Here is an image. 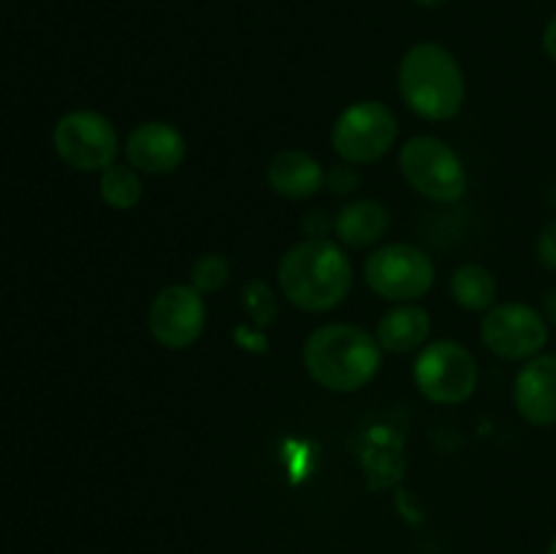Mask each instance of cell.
Instances as JSON below:
<instances>
[{
	"mask_svg": "<svg viewBox=\"0 0 556 554\" xmlns=\"http://www.w3.org/2000/svg\"><path fill=\"white\" fill-rule=\"evenodd\" d=\"M280 291L304 313L334 310L353 286V266L331 239H304L277 264Z\"/></svg>",
	"mask_w": 556,
	"mask_h": 554,
	"instance_id": "cell-1",
	"label": "cell"
},
{
	"mask_svg": "<svg viewBox=\"0 0 556 554\" xmlns=\"http://www.w3.org/2000/svg\"><path fill=\"white\" fill-rule=\"evenodd\" d=\"M302 358L315 383L351 394L378 375L383 348L362 326L326 324L307 337Z\"/></svg>",
	"mask_w": 556,
	"mask_h": 554,
	"instance_id": "cell-2",
	"label": "cell"
},
{
	"mask_svg": "<svg viewBox=\"0 0 556 554\" xmlns=\"http://www.w3.org/2000/svg\"><path fill=\"white\" fill-rule=\"evenodd\" d=\"M400 92L407 109L418 117L432 123L454 119L467 96L459 60L440 43H416L400 63Z\"/></svg>",
	"mask_w": 556,
	"mask_h": 554,
	"instance_id": "cell-3",
	"label": "cell"
},
{
	"mask_svg": "<svg viewBox=\"0 0 556 554\" xmlns=\"http://www.w3.org/2000/svg\"><path fill=\"white\" fill-rule=\"evenodd\" d=\"M400 168L416 193L454 204L467 193V172L454 147L434 136H413L400 150Z\"/></svg>",
	"mask_w": 556,
	"mask_h": 554,
	"instance_id": "cell-4",
	"label": "cell"
},
{
	"mask_svg": "<svg viewBox=\"0 0 556 554\" xmlns=\"http://www.w3.org/2000/svg\"><path fill=\"white\" fill-rule=\"evenodd\" d=\"M413 380L434 405H462L476 394L478 364L462 342H429L416 358Z\"/></svg>",
	"mask_w": 556,
	"mask_h": 554,
	"instance_id": "cell-5",
	"label": "cell"
},
{
	"mask_svg": "<svg viewBox=\"0 0 556 554\" xmlns=\"http://www.w3.org/2000/svg\"><path fill=\"white\" fill-rule=\"evenodd\" d=\"M54 152L74 172H103L119 155V136L112 119L92 109L63 114L54 125Z\"/></svg>",
	"mask_w": 556,
	"mask_h": 554,
	"instance_id": "cell-6",
	"label": "cell"
},
{
	"mask_svg": "<svg viewBox=\"0 0 556 554\" xmlns=\"http://www.w3.org/2000/svg\"><path fill=\"white\" fill-rule=\"evenodd\" d=\"M364 277L372 293L389 302H416L434 286V264L416 244H386L364 261Z\"/></svg>",
	"mask_w": 556,
	"mask_h": 554,
	"instance_id": "cell-7",
	"label": "cell"
},
{
	"mask_svg": "<svg viewBox=\"0 0 556 554\" xmlns=\"http://www.w3.org/2000/svg\"><path fill=\"white\" fill-rule=\"evenodd\" d=\"M400 136L394 112L380 101H358L337 117L331 128V144L345 163H378L389 155Z\"/></svg>",
	"mask_w": 556,
	"mask_h": 554,
	"instance_id": "cell-8",
	"label": "cell"
},
{
	"mask_svg": "<svg viewBox=\"0 0 556 554\" xmlns=\"http://www.w3.org/2000/svg\"><path fill=\"white\" fill-rule=\"evenodd\" d=\"M481 340L494 356L527 362L546 345L548 324L543 313H538L530 304L500 302L483 315Z\"/></svg>",
	"mask_w": 556,
	"mask_h": 554,
	"instance_id": "cell-9",
	"label": "cell"
},
{
	"mask_svg": "<svg viewBox=\"0 0 556 554\" xmlns=\"http://www.w3.org/2000/svg\"><path fill=\"white\" fill-rule=\"evenodd\" d=\"M147 326L157 345L168 351L190 348L206 326L204 293L193 286H166L150 304Z\"/></svg>",
	"mask_w": 556,
	"mask_h": 554,
	"instance_id": "cell-10",
	"label": "cell"
},
{
	"mask_svg": "<svg viewBox=\"0 0 556 554\" xmlns=\"http://www.w3.org/2000/svg\"><path fill=\"white\" fill-rule=\"evenodd\" d=\"M185 155H188V141H185L182 130L163 119L136 125L125 141L128 166H134L139 174H150V177L174 174L185 163Z\"/></svg>",
	"mask_w": 556,
	"mask_h": 554,
	"instance_id": "cell-11",
	"label": "cell"
},
{
	"mask_svg": "<svg viewBox=\"0 0 556 554\" xmlns=\"http://www.w3.org/2000/svg\"><path fill=\"white\" fill-rule=\"evenodd\" d=\"M514 405L532 427L556 424V356L538 353L527 358L514 380Z\"/></svg>",
	"mask_w": 556,
	"mask_h": 554,
	"instance_id": "cell-12",
	"label": "cell"
},
{
	"mask_svg": "<svg viewBox=\"0 0 556 554\" xmlns=\"http://www.w3.org/2000/svg\"><path fill=\"white\" fill-rule=\"evenodd\" d=\"M266 177L275 193L282 199L302 201L313 199L320 188L326 185V172L313 155L302 150H282L271 158Z\"/></svg>",
	"mask_w": 556,
	"mask_h": 554,
	"instance_id": "cell-13",
	"label": "cell"
},
{
	"mask_svg": "<svg viewBox=\"0 0 556 554\" xmlns=\"http://www.w3.org/2000/svg\"><path fill=\"white\" fill-rule=\"evenodd\" d=\"M432 320L421 304L402 302L391 307L378 324V342L389 353H410L429 340Z\"/></svg>",
	"mask_w": 556,
	"mask_h": 554,
	"instance_id": "cell-14",
	"label": "cell"
},
{
	"mask_svg": "<svg viewBox=\"0 0 556 554\" xmlns=\"http://www.w3.org/2000/svg\"><path fill=\"white\" fill-rule=\"evenodd\" d=\"M389 231V210L375 199H358L342 206L334 217V234L348 248H369Z\"/></svg>",
	"mask_w": 556,
	"mask_h": 554,
	"instance_id": "cell-15",
	"label": "cell"
},
{
	"mask_svg": "<svg viewBox=\"0 0 556 554\" xmlns=\"http://www.w3.org/2000/svg\"><path fill=\"white\" fill-rule=\"evenodd\" d=\"M451 293H454L456 304L472 313L481 310H492L494 299H497V280L492 272L481 264H462L451 277Z\"/></svg>",
	"mask_w": 556,
	"mask_h": 554,
	"instance_id": "cell-16",
	"label": "cell"
},
{
	"mask_svg": "<svg viewBox=\"0 0 556 554\" xmlns=\"http://www.w3.org/2000/svg\"><path fill=\"white\" fill-rule=\"evenodd\" d=\"M98 190H101L103 204L112 206L117 212H128L134 210L136 204L144 196V182H141L139 172L134 166H114L103 168L101 172V182H98Z\"/></svg>",
	"mask_w": 556,
	"mask_h": 554,
	"instance_id": "cell-17",
	"label": "cell"
},
{
	"mask_svg": "<svg viewBox=\"0 0 556 554\" xmlns=\"http://www.w3.org/2000/svg\"><path fill=\"white\" fill-rule=\"evenodd\" d=\"M231 277V264L223 253H204L190 266V286L199 293H215L226 288Z\"/></svg>",
	"mask_w": 556,
	"mask_h": 554,
	"instance_id": "cell-18",
	"label": "cell"
},
{
	"mask_svg": "<svg viewBox=\"0 0 556 554\" xmlns=\"http://www.w3.org/2000/svg\"><path fill=\"white\" fill-rule=\"evenodd\" d=\"M242 297H244V310H248L250 318H253L255 324H271V320H275L277 299L266 282H261V280L248 282L242 291Z\"/></svg>",
	"mask_w": 556,
	"mask_h": 554,
	"instance_id": "cell-19",
	"label": "cell"
},
{
	"mask_svg": "<svg viewBox=\"0 0 556 554\" xmlns=\"http://www.w3.org/2000/svg\"><path fill=\"white\" fill-rule=\"evenodd\" d=\"M326 185H329L334 193H353V190L362 185V177L353 168V163H345V166H334L329 174H326Z\"/></svg>",
	"mask_w": 556,
	"mask_h": 554,
	"instance_id": "cell-20",
	"label": "cell"
},
{
	"mask_svg": "<svg viewBox=\"0 0 556 554\" xmlns=\"http://www.w3.org/2000/svg\"><path fill=\"white\" fill-rule=\"evenodd\" d=\"M538 261H541L546 269H554L556 272V221L546 223L543 226V231L538 234Z\"/></svg>",
	"mask_w": 556,
	"mask_h": 554,
	"instance_id": "cell-21",
	"label": "cell"
},
{
	"mask_svg": "<svg viewBox=\"0 0 556 554\" xmlns=\"http://www.w3.org/2000/svg\"><path fill=\"white\" fill-rule=\"evenodd\" d=\"M543 49H546L548 58L556 63V14L548 20L546 30H543Z\"/></svg>",
	"mask_w": 556,
	"mask_h": 554,
	"instance_id": "cell-22",
	"label": "cell"
},
{
	"mask_svg": "<svg viewBox=\"0 0 556 554\" xmlns=\"http://www.w3.org/2000/svg\"><path fill=\"white\" fill-rule=\"evenodd\" d=\"M543 318H546V324L556 326V288L546 291V297H543Z\"/></svg>",
	"mask_w": 556,
	"mask_h": 554,
	"instance_id": "cell-23",
	"label": "cell"
},
{
	"mask_svg": "<svg viewBox=\"0 0 556 554\" xmlns=\"http://www.w3.org/2000/svg\"><path fill=\"white\" fill-rule=\"evenodd\" d=\"M413 3H418L421 9H440V5L445 3V0H413Z\"/></svg>",
	"mask_w": 556,
	"mask_h": 554,
	"instance_id": "cell-24",
	"label": "cell"
},
{
	"mask_svg": "<svg viewBox=\"0 0 556 554\" xmlns=\"http://www.w3.org/2000/svg\"><path fill=\"white\" fill-rule=\"evenodd\" d=\"M546 554H556V536H554V541L548 543V552Z\"/></svg>",
	"mask_w": 556,
	"mask_h": 554,
	"instance_id": "cell-25",
	"label": "cell"
}]
</instances>
